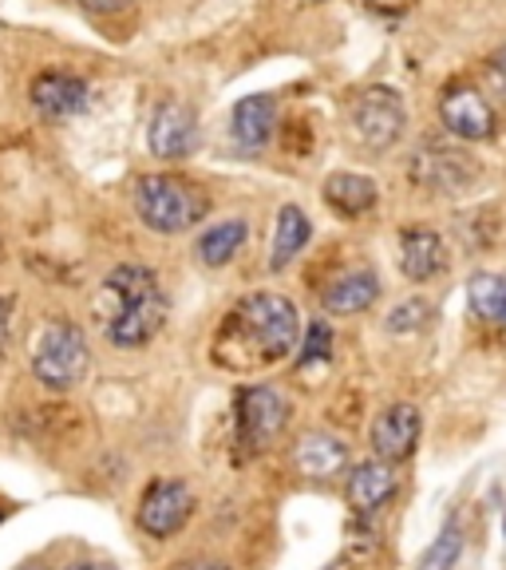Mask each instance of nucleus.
<instances>
[{
    "instance_id": "obj_13",
    "label": "nucleus",
    "mask_w": 506,
    "mask_h": 570,
    "mask_svg": "<svg viewBox=\"0 0 506 570\" xmlns=\"http://www.w3.org/2000/svg\"><path fill=\"white\" fill-rule=\"evenodd\" d=\"M396 495V468L388 460H365L348 472V503L356 515H373Z\"/></svg>"
},
{
    "instance_id": "obj_16",
    "label": "nucleus",
    "mask_w": 506,
    "mask_h": 570,
    "mask_svg": "<svg viewBox=\"0 0 506 570\" xmlns=\"http://www.w3.org/2000/svg\"><path fill=\"white\" fill-rule=\"evenodd\" d=\"M447 266V246L436 230H404L400 238V269L411 282H431L444 274Z\"/></svg>"
},
{
    "instance_id": "obj_28",
    "label": "nucleus",
    "mask_w": 506,
    "mask_h": 570,
    "mask_svg": "<svg viewBox=\"0 0 506 570\" xmlns=\"http://www.w3.org/2000/svg\"><path fill=\"white\" fill-rule=\"evenodd\" d=\"M175 570H230L226 562H210V559H195V562H178Z\"/></svg>"
},
{
    "instance_id": "obj_15",
    "label": "nucleus",
    "mask_w": 506,
    "mask_h": 570,
    "mask_svg": "<svg viewBox=\"0 0 506 570\" xmlns=\"http://www.w3.org/2000/svg\"><path fill=\"white\" fill-rule=\"evenodd\" d=\"M297 472L309 475V480H333L348 468V448L337 436H325V432H309V436L297 440L294 448Z\"/></svg>"
},
{
    "instance_id": "obj_24",
    "label": "nucleus",
    "mask_w": 506,
    "mask_h": 570,
    "mask_svg": "<svg viewBox=\"0 0 506 570\" xmlns=\"http://www.w3.org/2000/svg\"><path fill=\"white\" fill-rule=\"evenodd\" d=\"M427 302H419V297H411V302H400L396 309L388 313V330L391 333H411V330H419L427 321Z\"/></svg>"
},
{
    "instance_id": "obj_17",
    "label": "nucleus",
    "mask_w": 506,
    "mask_h": 570,
    "mask_svg": "<svg viewBox=\"0 0 506 570\" xmlns=\"http://www.w3.org/2000/svg\"><path fill=\"white\" fill-rule=\"evenodd\" d=\"M376 297H380V282H376L373 269H353L325 289V309L348 317V313H365Z\"/></svg>"
},
{
    "instance_id": "obj_12",
    "label": "nucleus",
    "mask_w": 506,
    "mask_h": 570,
    "mask_svg": "<svg viewBox=\"0 0 506 570\" xmlns=\"http://www.w3.org/2000/svg\"><path fill=\"white\" fill-rule=\"evenodd\" d=\"M419 444V409L416 404H391L376 416L373 424V448L380 460L396 463L408 460Z\"/></svg>"
},
{
    "instance_id": "obj_9",
    "label": "nucleus",
    "mask_w": 506,
    "mask_h": 570,
    "mask_svg": "<svg viewBox=\"0 0 506 570\" xmlns=\"http://www.w3.org/2000/svg\"><path fill=\"white\" fill-rule=\"evenodd\" d=\"M439 116H444L447 131L459 135V139H487L495 131V111H490L487 96L472 83H452L444 91V104H439Z\"/></svg>"
},
{
    "instance_id": "obj_25",
    "label": "nucleus",
    "mask_w": 506,
    "mask_h": 570,
    "mask_svg": "<svg viewBox=\"0 0 506 570\" xmlns=\"http://www.w3.org/2000/svg\"><path fill=\"white\" fill-rule=\"evenodd\" d=\"M483 83H487V91L498 99V104H506V45L487 60V68H483Z\"/></svg>"
},
{
    "instance_id": "obj_4",
    "label": "nucleus",
    "mask_w": 506,
    "mask_h": 570,
    "mask_svg": "<svg viewBox=\"0 0 506 570\" xmlns=\"http://www.w3.org/2000/svg\"><path fill=\"white\" fill-rule=\"evenodd\" d=\"M88 365H91V348L80 325H71V321H48L44 333L36 337V348H32L36 381L56 392H68L88 376Z\"/></svg>"
},
{
    "instance_id": "obj_20",
    "label": "nucleus",
    "mask_w": 506,
    "mask_h": 570,
    "mask_svg": "<svg viewBox=\"0 0 506 570\" xmlns=\"http://www.w3.org/2000/svg\"><path fill=\"white\" fill-rule=\"evenodd\" d=\"M467 302H472L475 317L506 330V277L503 274H487V269L475 274L472 282H467Z\"/></svg>"
},
{
    "instance_id": "obj_1",
    "label": "nucleus",
    "mask_w": 506,
    "mask_h": 570,
    "mask_svg": "<svg viewBox=\"0 0 506 570\" xmlns=\"http://www.w3.org/2000/svg\"><path fill=\"white\" fill-rule=\"evenodd\" d=\"M301 337V313L281 294H254L230 313V321L218 333V353L214 361L226 368H254L274 365L289 356Z\"/></svg>"
},
{
    "instance_id": "obj_6",
    "label": "nucleus",
    "mask_w": 506,
    "mask_h": 570,
    "mask_svg": "<svg viewBox=\"0 0 506 570\" xmlns=\"http://www.w3.org/2000/svg\"><path fill=\"white\" fill-rule=\"evenodd\" d=\"M411 178L424 190H436V195H459V190L479 183V163H475V155L455 147V142L431 139L411 159Z\"/></svg>"
},
{
    "instance_id": "obj_7",
    "label": "nucleus",
    "mask_w": 506,
    "mask_h": 570,
    "mask_svg": "<svg viewBox=\"0 0 506 570\" xmlns=\"http://www.w3.org/2000/svg\"><path fill=\"white\" fill-rule=\"evenodd\" d=\"M404 124H408V111H404L400 91L368 88L353 99V127L360 135V142L373 147V151H384V147L400 139Z\"/></svg>"
},
{
    "instance_id": "obj_19",
    "label": "nucleus",
    "mask_w": 506,
    "mask_h": 570,
    "mask_svg": "<svg viewBox=\"0 0 506 570\" xmlns=\"http://www.w3.org/2000/svg\"><path fill=\"white\" fill-rule=\"evenodd\" d=\"M312 226L309 218H305L301 206H281V214H277V230H274V258H269V266L274 269H285L289 262L297 258L305 249V242H309Z\"/></svg>"
},
{
    "instance_id": "obj_21",
    "label": "nucleus",
    "mask_w": 506,
    "mask_h": 570,
    "mask_svg": "<svg viewBox=\"0 0 506 570\" xmlns=\"http://www.w3.org/2000/svg\"><path fill=\"white\" fill-rule=\"evenodd\" d=\"M249 230L241 218H230V223H218L210 226V230L198 238V258H202V266H226V262L238 254L241 246H246Z\"/></svg>"
},
{
    "instance_id": "obj_23",
    "label": "nucleus",
    "mask_w": 506,
    "mask_h": 570,
    "mask_svg": "<svg viewBox=\"0 0 506 570\" xmlns=\"http://www.w3.org/2000/svg\"><path fill=\"white\" fill-rule=\"evenodd\" d=\"M329 356H333V330L325 321H312L301 345V368H309L312 361H329Z\"/></svg>"
},
{
    "instance_id": "obj_26",
    "label": "nucleus",
    "mask_w": 506,
    "mask_h": 570,
    "mask_svg": "<svg viewBox=\"0 0 506 570\" xmlns=\"http://www.w3.org/2000/svg\"><path fill=\"white\" fill-rule=\"evenodd\" d=\"M80 4H83L88 12H96V17H111V12L131 9L135 0H80Z\"/></svg>"
},
{
    "instance_id": "obj_3",
    "label": "nucleus",
    "mask_w": 506,
    "mask_h": 570,
    "mask_svg": "<svg viewBox=\"0 0 506 570\" xmlns=\"http://www.w3.org/2000/svg\"><path fill=\"white\" fill-rule=\"evenodd\" d=\"M135 210L155 234H182L202 223L210 198L202 187L178 175H142L135 183Z\"/></svg>"
},
{
    "instance_id": "obj_22",
    "label": "nucleus",
    "mask_w": 506,
    "mask_h": 570,
    "mask_svg": "<svg viewBox=\"0 0 506 570\" xmlns=\"http://www.w3.org/2000/svg\"><path fill=\"white\" fill-rule=\"evenodd\" d=\"M459 554H463V527L452 519V523H444V531L431 539V547L424 551L416 570H455Z\"/></svg>"
},
{
    "instance_id": "obj_27",
    "label": "nucleus",
    "mask_w": 506,
    "mask_h": 570,
    "mask_svg": "<svg viewBox=\"0 0 506 570\" xmlns=\"http://www.w3.org/2000/svg\"><path fill=\"white\" fill-rule=\"evenodd\" d=\"M9 313H12V297H0V356L9 345Z\"/></svg>"
},
{
    "instance_id": "obj_2",
    "label": "nucleus",
    "mask_w": 506,
    "mask_h": 570,
    "mask_svg": "<svg viewBox=\"0 0 506 570\" xmlns=\"http://www.w3.org/2000/svg\"><path fill=\"white\" fill-rule=\"evenodd\" d=\"M107 297H116V313L107 321V337L119 348H142L167 325V294L147 266H116L103 277Z\"/></svg>"
},
{
    "instance_id": "obj_5",
    "label": "nucleus",
    "mask_w": 506,
    "mask_h": 570,
    "mask_svg": "<svg viewBox=\"0 0 506 570\" xmlns=\"http://www.w3.org/2000/svg\"><path fill=\"white\" fill-rule=\"evenodd\" d=\"M238 444L246 455H258L266 452L269 444H277V436L285 432L289 424V404L277 389L269 384H254V389H241L238 392Z\"/></svg>"
},
{
    "instance_id": "obj_29",
    "label": "nucleus",
    "mask_w": 506,
    "mask_h": 570,
    "mask_svg": "<svg viewBox=\"0 0 506 570\" xmlns=\"http://www.w3.org/2000/svg\"><path fill=\"white\" fill-rule=\"evenodd\" d=\"M71 570H116V567H96V562H88V567H71Z\"/></svg>"
},
{
    "instance_id": "obj_11",
    "label": "nucleus",
    "mask_w": 506,
    "mask_h": 570,
    "mask_svg": "<svg viewBox=\"0 0 506 570\" xmlns=\"http://www.w3.org/2000/svg\"><path fill=\"white\" fill-rule=\"evenodd\" d=\"M32 107L40 116L48 119H68V116H80L83 107H88V83L80 76H71V71H44V76H36L32 88Z\"/></svg>"
},
{
    "instance_id": "obj_14",
    "label": "nucleus",
    "mask_w": 506,
    "mask_h": 570,
    "mask_svg": "<svg viewBox=\"0 0 506 570\" xmlns=\"http://www.w3.org/2000/svg\"><path fill=\"white\" fill-rule=\"evenodd\" d=\"M230 127H234V142H238V151H246V155L261 151V147L274 139L277 99L274 96H246V99H238Z\"/></svg>"
},
{
    "instance_id": "obj_10",
    "label": "nucleus",
    "mask_w": 506,
    "mask_h": 570,
    "mask_svg": "<svg viewBox=\"0 0 506 570\" xmlns=\"http://www.w3.org/2000/svg\"><path fill=\"white\" fill-rule=\"evenodd\" d=\"M147 142H151V151L159 155V159H187L198 142L195 107L178 104V99L159 104V111L151 116V135H147Z\"/></svg>"
},
{
    "instance_id": "obj_18",
    "label": "nucleus",
    "mask_w": 506,
    "mask_h": 570,
    "mask_svg": "<svg viewBox=\"0 0 506 570\" xmlns=\"http://www.w3.org/2000/svg\"><path fill=\"white\" fill-rule=\"evenodd\" d=\"M376 198H380V190H376V183L365 175H348V170H340V175L325 178V203H329L337 214H345V218L368 214L376 206Z\"/></svg>"
},
{
    "instance_id": "obj_8",
    "label": "nucleus",
    "mask_w": 506,
    "mask_h": 570,
    "mask_svg": "<svg viewBox=\"0 0 506 570\" xmlns=\"http://www.w3.org/2000/svg\"><path fill=\"white\" fill-rule=\"evenodd\" d=\"M195 511V491L182 480H162L151 483V491L139 503V527L151 539H170L175 531H182Z\"/></svg>"
}]
</instances>
